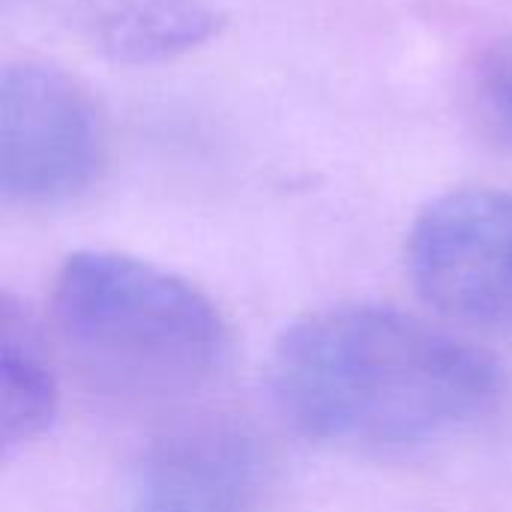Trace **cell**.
Wrapping results in <instances>:
<instances>
[{"mask_svg": "<svg viewBox=\"0 0 512 512\" xmlns=\"http://www.w3.org/2000/svg\"><path fill=\"white\" fill-rule=\"evenodd\" d=\"M492 357L381 303L315 309L282 330L267 387L309 441L405 453L462 432L501 396Z\"/></svg>", "mask_w": 512, "mask_h": 512, "instance_id": "6da1fadb", "label": "cell"}, {"mask_svg": "<svg viewBox=\"0 0 512 512\" xmlns=\"http://www.w3.org/2000/svg\"><path fill=\"white\" fill-rule=\"evenodd\" d=\"M105 132L87 90L42 63L0 75V195L9 204H57L81 195L102 168Z\"/></svg>", "mask_w": 512, "mask_h": 512, "instance_id": "3957f363", "label": "cell"}, {"mask_svg": "<svg viewBox=\"0 0 512 512\" xmlns=\"http://www.w3.org/2000/svg\"><path fill=\"white\" fill-rule=\"evenodd\" d=\"M78 15L90 42L123 66L174 60L225 24L207 0H78Z\"/></svg>", "mask_w": 512, "mask_h": 512, "instance_id": "8992f818", "label": "cell"}, {"mask_svg": "<svg viewBox=\"0 0 512 512\" xmlns=\"http://www.w3.org/2000/svg\"><path fill=\"white\" fill-rule=\"evenodd\" d=\"M267 456L237 423H195L156 438L135 462L123 512H261Z\"/></svg>", "mask_w": 512, "mask_h": 512, "instance_id": "5b68a950", "label": "cell"}, {"mask_svg": "<svg viewBox=\"0 0 512 512\" xmlns=\"http://www.w3.org/2000/svg\"><path fill=\"white\" fill-rule=\"evenodd\" d=\"M54 318L87 381L123 402L183 399L228 357L225 318L201 288L120 252L69 255Z\"/></svg>", "mask_w": 512, "mask_h": 512, "instance_id": "7a4b0ae2", "label": "cell"}, {"mask_svg": "<svg viewBox=\"0 0 512 512\" xmlns=\"http://www.w3.org/2000/svg\"><path fill=\"white\" fill-rule=\"evenodd\" d=\"M408 270L441 315L512 333V189H456L435 198L408 237Z\"/></svg>", "mask_w": 512, "mask_h": 512, "instance_id": "277c9868", "label": "cell"}, {"mask_svg": "<svg viewBox=\"0 0 512 512\" xmlns=\"http://www.w3.org/2000/svg\"><path fill=\"white\" fill-rule=\"evenodd\" d=\"M57 417V378L42 333L12 294L0 300V450L12 456Z\"/></svg>", "mask_w": 512, "mask_h": 512, "instance_id": "52a82bcc", "label": "cell"}, {"mask_svg": "<svg viewBox=\"0 0 512 512\" xmlns=\"http://www.w3.org/2000/svg\"><path fill=\"white\" fill-rule=\"evenodd\" d=\"M483 93L495 114L512 129V39L489 51L483 63Z\"/></svg>", "mask_w": 512, "mask_h": 512, "instance_id": "ba28073f", "label": "cell"}]
</instances>
